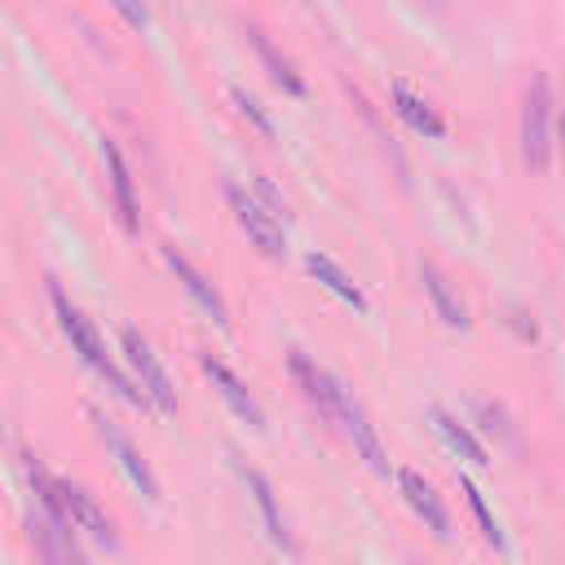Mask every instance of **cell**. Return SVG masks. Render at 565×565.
<instances>
[{"mask_svg": "<svg viewBox=\"0 0 565 565\" xmlns=\"http://www.w3.org/2000/svg\"><path fill=\"white\" fill-rule=\"evenodd\" d=\"M247 35H252V49H256V57L265 62L269 79H274V84L287 93V97H305V79L296 75V66H291L287 57H278V49H274V44H269L260 31H247Z\"/></svg>", "mask_w": 565, "mask_h": 565, "instance_id": "cell-19", "label": "cell"}, {"mask_svg": "<svg viewBox=\"0 0 565 565\" xmlns=\"http://www.w3.org/2000/svg\"><path fill=\"white\" fill-rule=\"evenodd\" d=\"M561 150H565V119H561Z\"/></svg>", "mask_w": 565, "mask_h": 565, "instance_id": "cell-23", "label": "cell"}, {"mask_svg": "<svg viewBox=\"0 0 565 565\" xmlns=\"http://www.w3.org/2000/svg\"><path fill=\"white\" fill-rule=\"evenodd\" d=\"M230 102L238 106V115H243V119H247V124H252V128H256L265 141H274V137H278V132H274V119L260 110V102H256L247 88H238V84H234V88H230Z\"/></svg>", "mask_w": 565, "mask_h": 565, "instance_id": "cell-21", "label": "cell"}, {"mask_svg": "<svg viewBox=\"0 0 565 565\" xmlns=\"http://www.w3.org/2000/svg\"><path fill=\"white\" fill-rule=\"evenodd\" d=\"M419 282H424V291H428V300H433V309H437V318L450 327V331H468V309H463V300H459V291L450 287V278L437 269V265H419Z\"/></svg>", "mask_w": 565, "mask_h": 565, "instance_id": "cell-16", "label": "cell"}, {"mask_svg": "<svg viewBox=\"0 0 565 565\" xmlns=\"http://www.w3.org/2000/svg\"><path fill=\"white\" fill-rule=\"evenodd\" d=\"M115 4V13L132 26V31H150V9H146V0H110Z\"/></svg>", "mask_w": 565, "mask_h": 565, "instance_id": "cell-22", "label": "cell"}, {"mask_svg": "<svg viewBox=\"0 0 565 565\" xmlns=\"http://www.w3.org/2000/svg\"><path fill=\"white\" fill-rule=\"evenodd\" d=\"M428 419H433V433H437V437L446 441V450H450V455H459V459H468L472 468H486V463H490V455H486V446H481V441H477V437L468 433V424H459V419H455L450 411H441V406H433V411H428Z\"/></svg>", "mask_w": 565, "mask_h": 565, "instance_id": "cell-18", "label": "cell"}, {"mask_svg": "<svg viewBox=\"0 0 565 565\" xmlns=\"http://www.w3.org/2000/svg\"><path fill=\"white\" fill-rule=\"evenodd\" d=\"M119 344H124V358H128V366H132V380L141 384V393L150 397V406H154L159 415H177V388H172L163 362L154 358L150 340H146L137 327H119Z\"/></svg>", "mask_w": 565, "mask_h": 565, "instance_id": "cell-4", "label": "cell"}, {"mask_svg": "<svg viewBox=\"0 0 565 565\" xmlns=\"http://www.w3.org/2000/svg\"><path fill=\"white\" fill-rule=\"evenodd\" d=\"M102 163H106V181H110V199H115V216L124 225V234H137L141 230V212H137V194H132V177H128V163L119 154V146L110 137H102Z\"/></svg>", "mask_w": 565, "mask_h": 565, "instance_id": "cell-13", "label": "cell"}, {"mask_svg": "<svg viewBox=\"0 0 565 565\" xmlns=\"http://www.w3.org/2000/svg\"><path fill=\"white\" fill-rule=\"evenodd\" d=\"M305 269H309V278H313V282H322V287H327L335 300H344L353 313H366V296H362V287H358V282H353V278H349L331 256L309 252V256H305Z\"/></svg>", "mask_w": 565, "mask_h": 565, "instance_id": "cell-17", "label": "cell"}, {"mask_svg": "<svg viewBox=\"0 0 565 565\" xmlns=\"http://www.w3.org/2000/svg\"><path fill=\"white\" fill-rule=\"evenodd\" d=\"M238 477H243V486H247V494H252V503H256V516H260L269 543H274L282 556H296V539H291V530H287V516H282V508H278V494H274L269 477H265L260 468H247V463H238Z\"/></svg>", "mask_w": 565, "mask_h": 565, "instance_id": "cell-8", "label": "cell"}, {"mask_svg": "<svg viewBox=\"0 0 565 565\" xmlns=\"http://www.w3.org/2000/svg\"><path fill=\"white\" fill-rule=\"evenodd\" d=\"M521 159L543 172L552 159V88L547 75H534L521 97Z\"/></svg>", "mask_w": 565, "mask_h": 565, "instance_id": "cell-3", "label": "cell"}, {"mask_svg": "<svg viewBox=\"0 0 565 565\" xmlns=\"http://www.w3.org/2000/svg\"><path fill=\"white\" fill-rule=\"evenodd\" d=\"M393 115L415 132V137H428V141H437V137H446V124H441V115L419 97V93H411L402 79L393 84Z\"/></svg>", "mask_w": 565, "mask_h": 565, "instance_id": "cell-15", "label": "cell"}, {"mask_svg": "<svg viewBox=\"0 0 565 565\" xmlns=\"http://www.w3.org/2000/svg\"><path fill=\"white\" fill-rule=\"evenodd\" d=\"M71 530H75L71 521H57V516L44 512V508L31 516V543H35V552L44 556V565H88V556L79 552V543H75Z\"/></svg>", "mask_w": 565, "mask_h": 565, "instance_id": "cell-10", "label": "cell"}, {"mask_svg": "<svg viewBox=\"0 0 565 565\" xmlns=\"http://www.w3.org/2000/svg\"><path fill=\"white\" fill-rule=\"evenodd\" d=\"M163 265L177 274V282L185 287V296H190V300H194V305H199V309H203V313L225 331V327H230V309H225L221 291H216V287H212V282H207V278H203V274H199V269H194L177 247H163Z\"/></svg>", "mask_w": 565, "mask_h": 565, "instance_id": "cell-12", "label": "cell"}, {"mask_svg": "<svg viewBox=\"0 0 565 565\" xmlns=\"http://www.w3.org/2000/svg\"><path fill=\"white\" fill-rule=\"evenodd\" d=\"M199 366H203V375L212 380V388L221 393V402H225L243 424H252V428L260 433V428H265V411H260V402L252 397V388H247V384H243L225 362H216V358H207V353L199 358Z\"/></svg>", "mask_w": 565, "mask_h": 565, "instance_id": "cell-11", "label": "cell"}, {"mask_svg": "<svg viewBox=\"0 0 565 565\" xmlns=\"http://www.w3.org/2000/svg\"><path fill=\"white\" fill-rule=\"evenodd\" d=\"M327 424H335V428L344 433V441L366 459V468H371L375 477H388V455H384V446H380V433H375V424L366 419L362 402H358L340 380H331V419H327Z\"/></svg>", "mask_w": 565, "mask_h": 565, "instance_id": "cell-2", "label": "cell"}, {"mask_svg": "<svg viewBox=\"0 0 565 565\" xmlns=\"http://www.w3.org/2000/svg\"><path fill=\"white\" fill-rule=\"evenodd\" d=\"M397 494L406 499V508L433 530V539H450V512L441 503V494L433 490V481H424L415 468H397Z\"/></svg>", "mask_w": 565, "mask_h": 565, "instance_id": "cell-9", "label": "cell"}, {"mask_svg": "<svg viewBox=\"0 0 565 565\" xmlns=\"http://www.w3.org/2000/svg\"><path fill=\"white\" fill-rule=\"evenodd\" d=\"M287 371H291L300 397L309 402V411H318L322 419H331V380H335V375L322 371L305 349H291V353H287Z\"/></svg>", "mask_w": 565, "mask_h": 565, "instance_id": "cell-14", "label": "cell"}, {"mask_svg": "<svg viewBox=\"0 0 565 565\" xmlns=\"http://www.w3.org/2000/svg\"><path fill=\"white\" fill-rule=\"evenodd\" d=\"M49 296H53V313H57V327H62V335H66L71 353H75L88 371H97V375H102V380H106V384H110L128 406H137V411H154V406H150V397L141 393V384H132V380H128V375L106 358V344H102L97 327L84 318V309H79V305H71L62 287H53Z\"/></svg>", "mask_w": 565, "mask_h": 565, "instance_id": "cell-1", "label": "cell"}, {"mask_svg": "<svg viewBox=\"0 0 565 565\" xmlns=\"http://www.w3.org/2000/svg\"><path fill=\"white\" fill-rule=\"evenodd\" d=\"M459 490H463V503H468V512H472V521H477L481 539H486L494 552H508V539H503V530H499V516L486 508V499H481V490L472 486V477H463V472H459Z\"/></svg>", "mask_w": 565, "mask_h": 565, "instance_id": "cell-20", "label": "cell"}, {"mask_svg": "<svg viewBox=\"0 0 565 565\" xmlns=\"http://www.w3.org/2000/svg\"><path fill=\"white\" fill-rule=\"evenodd\" d=\"M93 428H97V437H102V446H106V455L115 459V468L124 472V481L146 499V503H159V481H154V472H150V463L141 459V450L106 419V415H93Z\"/></svg>", "mask_w": 565, "mask_h": 565, "instance_id": "cell-6", "label": "cell"}, {"mask_svg": "<svg viewBox=\"0 0 565 565\" xmlns=\"http://www.w3.org/2000/svg\"><path fill=\"white\" fill-rule=\"evenodd\" d=\"M225 199H230V212H234L238 230L256 243V252H260V256H269V260H278V256L287 252V230L278 225V212H269L265 203H256L243 185H230V190H225Z\"/></svg>", "mask_w": 565, "mask_h": 565, "instance_id": "cell-5", "label": "cell"}, {"mask_svg": "<svg viewBox=\"0 0 565 565\" xmlns=\"http://www.w3.org/2000/svg\"><path fill=\"white\" fill-rule=\"evenodd\" d=\"M57 494H62V508H66V516H71V525L75 530H84L93 543H102L106 552H119V534H115V521L106 516V508L79 486V481H71V477H57Z\"/></svg>", "mask_w": 565, "mask_h": 565, "instance_id": "cell-7", "label": "cell"}]
</instances>
